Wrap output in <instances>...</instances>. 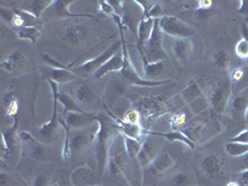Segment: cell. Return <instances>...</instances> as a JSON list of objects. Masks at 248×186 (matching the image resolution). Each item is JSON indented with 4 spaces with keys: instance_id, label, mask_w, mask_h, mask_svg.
I'll return each instance as SVG.
<instances>
[{
    "instance_id": "ac0fdd59",
    "label": "cell",
    "mask_w": 248,
    "mask_h": 186,
    "mask_svg": "<svg viewBox=\"0 0 248 186\" xmlns=\"http://www.w3.org/2000/svg\"><path fill=\"white\" fill-rule=\"evenodd\" d=\"M159 155L158 148H156V144L153 140L152 138H145L143 140V145H141V149L139 152L138 159L140 167L143 168V170L147 167H149L150 164L155 160V158Z\"/></svg>"
},
{
    "instance_id": "7c38bea8",
    "label": "cell",
    "mask_w": 248,
    "mask_h": 186,
    "mask_svg": "<svg viewBox=\"0 0 248 186\" xmlns=\"http://www.w3.org/2000/svg\"><path fill=\"white\" fill-rule=\"evenodd\" d=\"M134 109L138 110L140 113V116L143 114L144 117H147L148 122L154 121L155 118H158L163 113L167 112V106L164 105L163 99L160 98H153V97H140L138 101L134 102Z\"/></svg>"
},
{
    "instance_id": "83f0119b",
    "label": "cell",
    "mask_w": 248,
    "mask_h": 186,
    "mask_svg": "<svg viewBox=\"0 0 248 186\" xmlns=\"http://www.w3.org/2000/svg\"><path fill=\"white\" fill-rule=\"evenodd\" d=\"M47 77L48 81L56 82L59 85V83H67V82L75 81L78 78V75L68 68H50Z\"/></svg>"
},
{
    "instance_id": "484cf974",
    "label": "cell",
    "mask_w": 248,
    "mask_h": 186,
    "mask_svg": "<svg viewBox=\"0 0 248 186\" xmlns=\"http://www.w3.org/2000/svg\"><path fill=\"white\" fill-rule=\"evenodd\" d=\"M150 137H163V138H165L169 141H172V143H174V141H179V143H181L183 145H185V147H187L191 150H194L195 148H196V144H195L189 137L186 136L183 130H172V132L169 133H159L153 132L152 130Z\"/></svg>"
},
{
    "instance_id": "8d00e7d4",
    "label": "cell",
    "mask_w": 248,
    "mask_h": 186,
    "mask_svg": "<svg viewBox=\"0 0 248 186\" xmlns=\"http://www.w3.org/2000/svg\"><path fill=\"white\" fill-rule=\"evenodd\" d=\"M171 186H194V176L187 171L175 172L170 179Z\"/></svg>"
},
{
    "instance_id": "f35d334b",
    "label": "cell",
    "mask_w": 248,
    "mask_h": 186,
    "mask_svg": "<svg viewBox=\"0 0 248 186\" xmlns=\"http://www.w3.org/2000/svg\"><path fill=\"white\" fill-rule=\"evenodd\" d=\"M4 105H5L6 116L13 117V118L16 117L19 108H17V99L15 98L13 91H9L5 94V97H4Z\"/></svg>"
},
{
    "instance_id": "44dd1931",
    "label": "cell",
    "mask_w": 248,
    "mask_h": 186,
    "mask_svg": "<svg viewBox=\"0 0 248 186\" xmlns=\"http://www.w3.org/2000/svg\"><path fill=\"white\" fill-rule=\"evenodd\" d=\"M62 36H63V40H65L66 43L70 44L71 46H76L88 39V30L79 25L67 26L65 31H63Z\"/></svg>"
},
{
    "instance_id": "816d5d0a",
    "label": "cell",
    "mask_w": 248,
    "mask_h": 186,
    "mask_svg": "<svg viewBox=\"0 0 248 186\" xmlns=\"http://www.w3.org/2000/svg\"><path fill=\"white\" fill-rule=\"evenodd\" d=\"M236 13L243 15L245 17H248V0H241L238 3V8L236 9Z\"/></svg>"
},
{
    "instance_id": "4fadbf2b",
    "label": "cell",
    "mask_w": 248,
    "mask_h": 186,
    "mask_svg": "<svg viewBox=\"0 0 248 186\" xmlns=\"http://www.w3.org/2000/svg\"><path fill=\"white\" fill-rule=\"evenodd\" d=\"M97 129H98V123L91 128H86V129H71L70 144H68L71 154H76V153L81 152L83 148L90 145L91 143H93L96 138Z\"/></svg>"
},
{
    "instance_id": "f6af8a7d",
    "label": "cell",
    "mask_w": 248,
    "mask_h": 186,
    "mask_svg": "<svg viewBox=\"0 0 248 186\" xmlns=\"http://www.w3.org/2000/svg\"><path fill=\"white\" fill-rule=\"evenodd\" d=\"M43 60L50 68H68V70H70V67H68V66L61 63V62L57 61V60H55L54 57L50 56L48 54H43Z\"/></svg>"
},
{
    "instance_id": "d6a6232c",
    "label": "cell",
    "mask_w": 248,
    "mask_h": 186,
    "mask_svg": "<svg viewBox=\"0 0 248 186\" xmlns=\"http://www.w3.org/2000/svg\"><path fill=\"white\" fill-rule=\"evenodd\" d=\"M16 35L20 40H26L32 44H36L37 40L40 39L41 35V29L40 28H29V26H23V28L17 29Z\"/></svg>"
},
{
    "instance_id": "b9f144b4",
    "label": "cell",
    "mask_w": 248,
    "mask_h": 186,
    "mask_svg": "<svg viewBox=\"0 0 248 186\" xmlns=\"http://www.w3.org/2000/svg\"><path fill=\"white\" fill-rule=\"evenodd\" d=\"M234 52L240 59L247 60L248 61V43L246 40L241 39L238 43L236 44V47H234Z\"/></svg>"
},
{
    "instance_id": "9c48e42d",
    "label": "cell",
    "mask_w": 248,
    "mask_h": 186,
    "mask_svg": "<svg viewBox=\"0 0 248 186\" xmlns=\"http://www.w3.org/2000/svg\"><path fill=\"white\" fill-rule=\"evenodd\" d=\"M19 138L21 141V149H23L24 155H28L29 158L41 161V163L48 161L45 145L40 143V140L35 139L30 133L23 130V132L19 133Z\"/></svg>"
},
{
    "instance_id": "74e56055",
    "label": "cell",
    "mask_w": 248,
    "mask_h": 186,
    "mask_svg": "<svg viewBox=\"0 0 248 186\" xmlns=\"http://www.w3.org/2000/svg\"><path fill=\"white\" fill-rule=\"evenodd\" d=\"M189 108L194 116H200V114L205 113L206 110H209L210 108L209 99H207V97L205 96L200 97V98L195 99V101H192L191 103H189Z\"/></svg>"
},
{
    "instance_id": "f5cc1de1",
    "label": "cell",
    "mask_w": 248,
    "mask_h": 186,
    "mask_svg": "<svg viewBox=\"0 0 248 186\" xmlns=\"http://www.w3.org/2000/svg\"><path fill=\"white\" fill-rule=\"evenodd\" d=\"M34 186H51V181L46 175H39L35 179Z\"/></svg>"
},
{
    "instance_id": "5b68a950",
    "label": "cell",
    "mask_w": 248,
    "mask_h": 186,
    "mask_svg": "<svg viewBox=\"0 0 248 186\" xmlns=\"http://www.w3.org/2000/svg\"><path fill=\"white\" fill-rule=\"evenodd\" d=\"M164 32L161 31L159 20H155L153 32L150 35V39L145 44L144 47V55L141 57L143 63H153V62L167 61L169 59V55L164 48Z\"/></svg>"
},
{
    "instance_id": "ffe728a7",
    "label": "cell",
    "mask_w": 248,
    "mask_h": 186,
    "mask_svg": "<svg viewBox=\"0 0 248 186\" xmlns=\"http://www.w3.org/2000/svg\"><path fill=\"white\" fill-rule=\"evenodd\" d=\"M72 97L76 98V102L82 105H90L93 108H96L99 103L98 97L94 94L92 88L86 85H79L72 90Z\"/></svg>"
},
{
    "instance_id": "be15d7a7",
    "label": "cell",
    "mask_w": 248,
    "mask_h": 186,
    "mask_svg": "<svg viewBox=\"0 0 248 186\" xmlns=\"http://www.w3.org/2000/svg\"><path fill=\"white\" fill-rule=\"evenodd\" d=\"M24 186H28V185H26V184H25V183H24Z\"/></svg>"
},
{
    "instance_id": "ab89813d",
    "label": "cell",
    "mask_w": 248,
    "mask_h": 186,
    "mask_svg": "<svg viewBox=\"0 0 248 186\" xmlns=\"http://www.w3.org/2000/svg\"><path fill=\"white\" fill-rule=\"evenodd\" d=\"M212 62H214V66L217 68H221V70H227L230 68V63H231V59H230L229 52L226 51H218L212 57Z\"/></svg>"
},
{
    "instance_id": "bcb514c9",
    "label": "cell",
    "mask_w": 248,
    "mask_h": 186,
    "mask_svg": "<svg viewBox=\"0 0 248 186\" xmlns=\"http://www.w3.org/2000/svg\"><path fill=\"white\" fill-rule=\"evenodd\" d=\"M98 6H99V12H101L102 14H105V15H107V16H112V17L116 16V14H114V10H113V8L110 6L109 1L101 0V1H98Z\"/></svg>"
},
{
    "instance_id": "6125c7cd",
    "label": "cell",
    "mask_w": 248,
    "mask_h": 186,
    "mask_svg": "<svg viewBox=\"0 0 248 186\" xmlns=\"http://www.w3.org/2000/svg\"><path fill=\"white\" fill-rule=\"evenodd\" d=\"M51 186H60L59 184H55V185H51Z\"/></svg>"
},
{
    "instance_id": "f907efd6",
    "label": "cell",
    "mask_w": 248,
    "mask_h": 186,
    "mask_svg": "<svg viewBox=\"0 0 248 186\" xmlns=\"http://www.w3.org/2000/svg\"><path fill=\"white\" fill-rule=\"evenodd\" d=\"M231 141H237V143H243L248 144V129H243L242 132H240L237 136H234L231 139Z\"/></svg>"
},
{
    "instance_id": "ee69618b",
    "label": "cell",
    "mask_w": 248,
    "mask_h": 186,
    "mask_svg": "<svg viewBox=\"0 0 248 186\" xmlns=\"http://www.w3.org/2000/svg\"><path fill=\"white\" fill-rule=\"evenodd\" d=\"M140 113L133 108V109H129L128 112H125V114L123 117V121L130 124H140Z\"/></svg>"
},
{
    "instance_id": "60d3db41",
    "label": "cell",
    "mask_w": 248,
    "mask_h": 186,
    "mask_svg": "<svg viewBox=\"0 0 248 186\" xmlns=\"http://www.w3.org/2000/svg\"><path fill=\"white\" fill-rule=\"evenodd\" d=\"M165 16V12H164V8L161 6L160 3H156L154 4L152 9H150V12L148 13L147 15L144 17H148V19H152V20H160L161 17Z\"/></svg>"
},
{
    "instance_id": "2e32d148",
    "label": "cell",
    "mask_w": 248,
    "mask_h": 186,
    "mask_svg": "<svg viewBox=\"0 0 248 186\" xmlns=\"http://www.w3.org/2000/svg\"><path fill=\"white\" fill-rule=\"evenodd\" d=\"M70 183L72 186H97L96 172L87 164H83L71 172Z\"/></svg>"
},
{
    "instance_id": "db71d44e",
    "label": "cell",
    "mask_w": 248,
    "mask_h": 186,
    "mask_svg": "<svg viewBox=\"0 0 248 186\" xmlns=\"http://www.w3.org/2000/svg\"><path fill=\"white\" fill-rule=\"evenodd\" d=\"M210 12H211V9H209V10H205V9L196 8V16H198V19H200V20L207 19V17H210V14H211Z\"/></svg>"
},
{
    "instance_id": "ba28073f",
    "label": "cell",
    "mask_w": 248,
    "mask_h": 186,
    "mask_svg": "<svg viewBox=\"0 0 248 186\" xmlns=\"http://www.w3.org/2000/svg\"><path fill=\"white\" fill-rule=\"evenodd\" d=\"M159 25L164 34H168L175 39H191L196 34V30L192 26L187 25L183 20L171 15H165L161 17L159 20Z\"/></svg>"
},
{
    "instance_id": "6f0895ef",
    "label": "cell",
    "mask_w": 248,
    "mask_h": 186,
    "mask_svg": "<svg viewBox=\"0 0 248 186\" xmlns=\"http://www.w3.org/2000/svg\"><path fill=\"white\" fill-rule=\"evenodd\" d=\"M240 180L243 186H248V169L240 172Z\"/></svg>"
},
{
    "instance_id": "6da1fadb",
    "label": "cell",
    "mask_w": 248,
    "mask_h": 186,
    "mask_svg": "<svg viewBox=\"0 0 248 186\" xmlns=\"http://www.w3.org/2000/svg\"><path fill=\"white\" fill-rule=\"evenodd\" d=\"M98 129L94 138V155H96L97 174L102 178L109 164V154L113 143L118 137L122 136L118 124L113 121L109 114H96Z\"/></svg>"
},
{
    "instance_id": "7dc6e473",
    "label": "cell",
    "mask_w": 248,
    "mask_h": 186,
    "mask_svg": "<svg viewBox=\"0 0 248 186\" xmlns=\"http://www.w3.org/2000/svg\"><path fill=\"white\" fill-rule=\"evenodd\" d=\"M109 4L110 6L113 8L114 10V14L116 16L121 17L123 16V13H124V1L123 0H109Z\"/></svg>"
},
{
    "instance_id": "cb8c5ba5",
    "label": "cell",
    "mask_w": 248,
    "mask_h": 186,
    "mask_svg": "<svg viewBox=\"0 0 248 186\" xmlns=\"http://www.w3.org/2000/svg\"><path fill=\"white\" fill-rule=\"evenodd\" d=\"M52 3H54V0H30V1H21L20 3L21 8L16 9H23V10H26L41 19L44 14L47 12V9L52 5Z\"/></svg>"
},
{
    "instance_id": "e575fe53",
    "label": "cell",
    "mask_w": 248,
    "mask_h": 186,
    "mask_svg": "<svg viewBox=\"0 0 248 186\" xmlns=\"http://www.w3.org/2000/svg\"><path fill=\"white\" fill-rule=\"evenodd\" d=\"M225 152L231 158H241L246 153H248V144L237 143V141H229L225 145Z\"/></svg>"
},
{
    "instance_id": "d590c367",
    "label": "cell",
    "mask_w": 248,
    "mask_h": 186,
    "mask_svg": "<svg viewBox=\"0 0 248 186\" xmlns=\"http://www.w3.org/2000/svg\"><path fill=\"white\" fill-rule=\"evenodd\" d=\"M14 10H15V13H16V14L21 17V20H23V23H24V26L41 29V26H43V21H41V19L36 17L35 15L31 14V13L26 12V10H23V9L15 8Z\"/></svg>"
},
{
    "instance_id": "277c9868",
    "label": "cell",
    "mask_w": 248,
    "mask_h": 186,
    "mask_svg": "<svg viewBox=\"0 0 248 186\" xmlns=\"http://www.w3.org/2000/svg\"><path fill=\"white\" fill-rule=\"evenodd\" d=\"M19 118L14 117V123L3 130L1 136H3L4 149L3 155H1V163L9 164L15 167L20 159V155L23 154L21 149V141L19 138Z\"/></svg>"
},
{
    "instance_id": "d4e9b609",
    "label": "cell",
    "mask_w": 248,
    "mask_h": 186,
    "mask_svg": "<svg viewBox=\"0 0 248 186\" xmlns=\"http://www.w3.org/2000/svg\"><path fill=\"white\" fill-rule=\"evenodd\" d=\"M192 51V41L191 39H175L172 44V52L175 57L181 63H186L189 60L190 54Z\"/></svg>"
},
{
    "instance_id": "94428289",
    "label": "cell",
    "mask_w": 248,
    "mask_h": 186,
    "mask_svg": "<svg viewBox=\"0 0 248 186\" xmlns=\"http://www.w3.org/2000/svg\"><path fill=\"white\" fill-rule=\"evenodd\" d=\"M245 119H246V122L248 123V106H247V109H246V112H245Z\"/></svg>"
},
{
    "instance_id": "9a60e30c",
    "label": "cell",
    "mask_w": 248,
    "mask_h": 186,
    "mask_svg": "<svg viewBox=\"0 0 248 186\" xmlns=\"http://www.w3.org/2000/svg\"><path fill=\"white\" fill-rule=\"evenodd\" d=\"M66 124L71 129H86L97 124L96 114L90 112H70L63 116Z\"/></svg>"
},
{
    "instance_id": "91938a15",
    "label": "cell",
    "mask_w": 248,
    "mask_h": 186,
    "mask_svg": "<svg viewBox=\"0 0 248 186\" xmlns=\"http://www.w3.org/2000/svg\"><path fill=\"white\" fill-rule=\"evenodd\" d=\"M226 186H241V185L238 183H236V181H231V183H229Z\"/></svg>"
},
{
    "instance_id": "f546056e",
    "label": "cell",
    "mask_w": 248,
    "mask_h": 186,
    "mask_svg": "<svg viewBox=\"0 0 248 186\" xmlns=\"http://www.w3.org/2000/svg\"><path fill=\"white\" fill-rule=\"evenodd\" d=\"M57 98H59V102L62 105V107H63L62 117L66 116V114L70 112H86L83 108L79 107V105L76 102V99L71 96V94L59 92V94H57Z\"/></svg>"
},
{
    "instance_id": "f1b7e54d",
    "label": "cell",
    "mask_w": 248,
    "mask_h": 186,
    "mask_svg": "<svg viewBox=\"0 0 248 186\" xmlns=\"http://www.w3.org/2000/svg\"><path fill=\"white\" fill-rule=\"evenodd\" d=\"M203 96L202 90H201L200 85L198 82L192 79L191 82H189V85H186L183 90L180 91V97L184 99V101L189 105L195 99L200 98V97Z\"/></svg>"
},
{
    "instance_id": "1f68e13d",
    "label": "cell",
    "mask_w": 248,
    "mask_h": 186,
    "mask_svg": "<svg viewBox=\"0 0 248 186\" xmlns=\"http://www.w3.org/2000/svg\"><path fill=\"white\" fill-rule=\"evenodd\" d=\"M164 68H165L164 61L153 62V63H143L144 75H145L147 79H150V81H160V79L156 78L163 75Z\"/></svg>"
},
{
    "instance_id": "8992f818",
    "label": "cell",
    "mask_w": 248,
    "mask_h": 186,
    "mask_svg": "<svg viewBox=\"0 0 248 186\" xmlns=\"http://www.w3.org/2000/svg\"><path fill=\"white\" fill-rule=\"evenodd\" d=\"M232 94L233 92H232L230 79H220V81L215 82L210 90L209 97H207L212 112L217 113V114H223L227 112Z\"/></svg>"
},
{
    "instance_id": "681fc988",
    "label": "cell",
    "mask_w": 248,
    "mask_h": 186,
    "mask_svg": "<svg viewBox=\"0 0 248 186\" xmlns=\"http://www.w3.org/2000/svg\"><path fill=\"white\" fill-rule=\"evenodd\" d=\"M136 1L137 4L140 6L141 10H143L144 16L150 12V9H152L153 6H154V4L156 3V1H149V0H136Z\"/></svg>"
},
{
    "instance_id": "c3c4849f",
    "label": "cell",
    "mask_w": 248,
    "mask_h": 186,
    "mask_svg": "<svg viewBox=\"0 0 248 186\" xmlns=\"http://www.w3.org/2000/svg\"><path fill=\"white\" fill-rule=\"evenodd\" d=\"M186 122V116L184 113H178V114H175L174 117L171 118L170 123H171V127L172 128H176V127H183L184 124Z\"/></svg>"
},
{
    "instance_id": "4316f807",
    "label": "cell",
    "mask_w": 248,
    "mask_h": 186,
    "mask_svg": "<svg viewBox=\"0 0 248 186\" xmlns=\"http://www.w3.org/2000/svg\"><path fill=\"white\" fill-rule=\"evenodd\" d=\"M230 81H231L232 90H233L234 87H237L238 88L237 92H243V90L248 88V68L246 67V66H242V67L232 70L231 76H230Z\"/></svg>"
},
{
    "instance_id": "30bf717a",
    "label": "cell",
    "mask_w": 248,
    "mask_h": 186,
    "mask_svg": "<svg viewBox=\"0 0 248 186\" xmlns=\"http://www.w3.org/2000/svg\"><path fill=\"white\" fill-rule=\"evenodd\" d=\"M119 51H122V43L121 41H116V43L112 44L109 47L106 48L102 54H99L98 56L93 57V59L83 62V63L78 67V74L93 75L99 67H102L108 60L112 59V57L114 56L117 52H119Z\"/></svg>"
},
{
    "instance_id": "7402d4cb",
    "label": "cell",
    "mask_w": 248,
    "mask_h": 186,
    "mask_svg": "<svg viewBox=\"0 0 248 186\" xmlns=\"http://www.w3.org/2000/svg\"><path fill=\"white\" fill-rule=\"evenodd\" d=\"M122 67H123V54H122V51H119L112 59L108 60L102 67H99L93 74V76L99 79L102 77H105L106 75L113 74V72H121Z\"/></svg>"
},
{
    "instance_id": "4dcf8cb0",
    "label": "cell",
    "mask_w": 248,
    "mask_h": 186,
    "mask_svg": "<svg viewBox=\"0 0 248 186\" xmlns=\"http://www.w3.org/2000/svg\"><path fill=\"white\" fill-rule=\"evenodd\" d=\"M247 106H248L247 96H245V94L241 92V93H237L236 97L231 98V102H230L229 108H227V109H230V113H231L233 117L241 116V114L245 116Z\"/></svg>"
},
{
    "instance_id": "52a82bcc",
    "label": "cell",
    "mask_w": 248,
    "mask_h": 186,
    "mask_svg": "<svg viewBox=\"0 0 248 186\" xmlns=\"http://www.w3.org/2000/svg\"><path fill=\"white\" fill-rule=\"evenodd\" d=\"M48 85H50L51 92H52V96H54V110H52V117L50 118V121L44 123L39 128V137L43 141L52 143V141L59 139L62 127L59 122L60 116L57 114V108H59V98H57V94L60 92L59 85H57L56 82L52 81H48Z\"/></svg>"
},
{
    "instance_id": "e0dca14e",
    "label": "cell",
    "mask_w": 248,
    "mask_h": 186,
    "mask_svg": "<svg viewBox=\"0 0 248 186\" xmlns=\"http://www.w3.org/2000/svg\"><path fill=\"white\" fill-rule=\"evenodd\" d=\"M26 63H28V59H26L25 55L15 50L10 52L6 57H4L3 61H1V67L9 74L16 75L25 67Z\"/></svg>"
},
{
    "instance_id": "11a10c76",
    "label": "cell",
    "mask_w": 248,
    "mask_h": 186,
    "mask_svg": "<svg viewBox=\"0 0 248 186\" xmlns=\"http://www.w3.org/2000/svg\"><path fill=\"white\" fill-rule=\"evenodd\" d=\"M238 163H240V169L241 171L248 169V153H246L243 156L238 158Z\"/></svg>"
},
{
    "instance_id": "7bdbcfd3",
    "label": "cell",
    "mask_w": 248,
    "mask_h": 186,
    "mask_svg": "<svg viewBox=\"0 0 248 186\" xmlns=\"http://www.w3.org/2000/svg\"><path fill=\"white\" fill-rule=\"evenodd\" d=\"M15 10L14 9H9L5 8V6H0V17L3 20L4 23L9 24V25L12 26L13 21H14L15 17Z\"/></svg>"
},
{
    "instance_id": "9f6ffc18",
    "label": "cell",
    "mask_w": 248,
    "mask_h": 186,
    "mask_svg": "<svg viewBox=\"0 0 248 186\" xmlns=\"http://www.w3.org/2000/svg\"><path fill=\"white\" fill-rule=\"evenodd\" d=\"M12 184V179L5 172H1L0 174V186H10Z\"/></svg>"
},
{
    "instance_id": "7a4b0ae2",
    "label": "cell",
    "mask_w": 248,
    "mask_h": 186,
    "mask_svg": "<svg viewBox=\"0 0 248 186\" xmlns=\"http://www.w3.org/2000/svg\"><path fill=\"white\" fill-rule=\"evenodd\" d=\"M121 137L116 139L113 143L109 154V172L113 176H122L125 179L130 186H143L144 175L143 168L140 167L138 159L130 158L125 152L124 141Z\"/></svg>"
},
{
    "instance_id": "603a6c76",
    "label": "cell",
    "mask_w": 248,
    "mask_h": 186,
    "mask_svg": "<svg viewBox=\"0 0 248 186\" xmlns=\"http://www.w3.org/2000/svg\"><path fill=\"white\" fill-rule=\"evenodd\" d=\"M201 169L209 178L217 179L222 175V164L216 155H207L201 161Z\"/></svg>"
},
{
    "instance_id": "d6986e66",
    "label": "cell",
    "mask_w": 248,
    "mask_h": 186,
    "mask_svg": "<svg viewBox=\"0 0 248 186\" xmlns=\"http://www.w3.org/2000/svg\"><path fill=\"white\" fill-rule=\"evenodd\" d=\"M155 20L148 19V17H143L138 26V32H137V47L139 50L140 57L144 55V47L145 44L148 43V40L150 39V35L153 32V28H154Z\"/></svg>"
},
{
    "instance_id": "5bb4252c",
    "label": "cell",
    "mask_w": 248,
    "mask_h": 186,
    "mask_svg": "<svg viewBox=\"0 0 248 186\" xmlns=\"http://www.w3.org/2000/svg\"><path fill=\"white\" fill-rule=\"evenodd\" d=\"M76 0H54V3L47 9L48 16L51 19H71V17H94L92 14H85V13H72L70 10V6L75 3ZM44 14V15H45Z\"/></svg>"
},
{
    "instance_id": "680465c9",
    "label": "cell",
    "mask_w": 248,
    "mask_h": 186,
    "mask_svg": "<svg viewBox=\"0 0 248 186\" xmlns=\"http://www.w3.org/2000/svg\"><path fill=\"white\" fill-rule=\"evenodd\" d=\"M241 34H242V39L248 43V24H243L241 28Z\"/></svg>"
},
{
    "instance_id": "836d02e7",
    "label": "cell",
    "mask_w": 248,
    "mask_h": 186,
    "mask_svg": "<svg viewBox=\"0 0 248 186\" xmlns=\"http://www.w3.org/2000/svg\"><path fill=\"white\" fill-rule=\"evenodd\" d=\"M123 137V141H124V148H125V152L127 154L129 155L130 158L137 159L138 156L139 152L141 149V145H143V140H139V139H134V138H129V137L122 136Z\"/></svg>"
},
{
    "instance_id": "8fae6325",
    "label": "cell",
    "mask_w": 248,
    "mask_h": 186,
    "mask_svg": "<svg viewBox=\"0 0 248 186\" xmlns=\"http://www.w3.org/2000/svg\"><path fill=\"white\" fill-rule=\"evenodd\" d=\"M175 163L176 161L169 153H161L155 158V160L150 164L149 167L143 170V175L144 176L149 175L150 180H154L155 183H158L163 175L167 174L168 171H170L175 167Z\"/></svg>"
},
{
    "instance_id": "3957f363",
    "label": "cell",
    "mask_w": 248,
    "mask_h": 186,
    "mask_svg": "<svg viewBox=\"0 0 248 186\" xmlns=\"http://www.w3.org/2000/svg\"><path fill=\"white\" fill-rule=\"evenodd\" d=\"M113 19L116 20L117 25L119 29V35H121V43H122V54H123V67L121 70V76L123 81L130 86H137V87H159V86L169 85L171 83L172 79H160V81H150V79L144 78L138 74L134 65H133L132 60H130L129 52H128L127 44L124 39V26L122 24V19L118 16H114Z\"/></svg>"
}]
</instances>
